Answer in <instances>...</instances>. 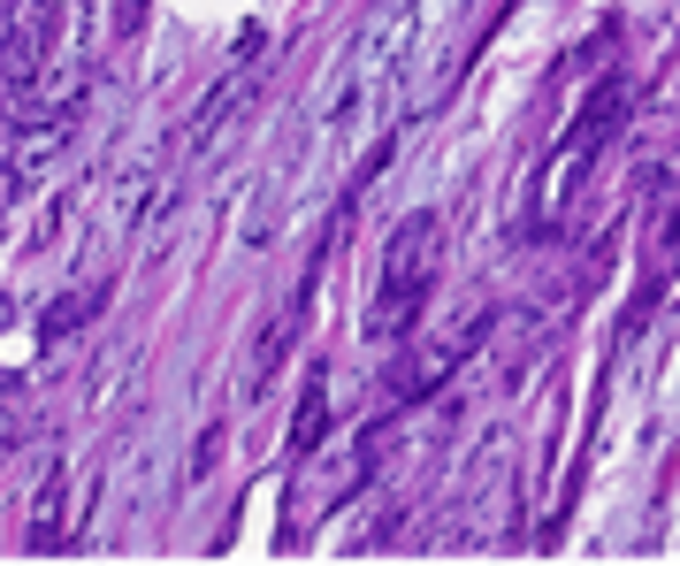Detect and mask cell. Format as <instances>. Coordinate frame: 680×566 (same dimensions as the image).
<instances>
[{
	"label": "cell",
	"instance_id": "obj_1",
	"mask_svg": "<svg viewBox=\"0 0 680 566\" xmlns=\"http://www.w3.org/2000/svg\"><path fill=\"white\" fill-rule=\"evenodd\" d=\"M428 269H436V214H413L406 230H398V245H390V261H383V283H375V337H383V330L398 337L413 314H420Z\"/></svg>",
	"mask_w": 680,
	"mask_h": 566
}]
</instances>
